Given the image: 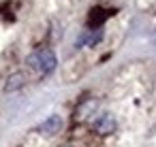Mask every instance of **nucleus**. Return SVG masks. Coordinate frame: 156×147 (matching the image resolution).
<instances>
[{"label":"nucleus","mask_w":156,"mask_h":147,"mask_svg":"<svg viewBox=\"0 0 156 147\" xmlns=\"http://www.w3.org/2000/svg\"><path fill=\"white\" fill-rule=\"evenodd\" d=\"M26 64H28L32 70H37L39 75H49V73L56 70L58 58H56V53H54L49 47H41V49H34V51L26 58Z\"/></svg>","instance_id":"f257e3e1"},{"label":"nucleus","mask_w":156,"mask_h":147,"mask_svg":"<svg viewBox=\"0 0 156 147\" xmlns=\"http://www.w3.org/2000/svg\"><path fill=\"white\" fill-rule=\"evenodd\" d=\"M115 128H118V121H115V117H113L111 113H101V115L92 121V130H94L96 134H101V136H107V134L115 132Z\"/></svg>","instance_id":"f03ea898"},{"label":"nucleus","mask_w":156,"mask_h":147,"mask_svg":"<svg viewBox=\"0 0 156 147\" xmlns=\"http://www.w3.org/2000/svg\"><path fill=\"white\" fill-rule=\"evenodd\" d=\"M62 124H64V121H62V117L54 113V115H49L47 119H43V121L39 124L37 132H39V134H43V136H56V134L62 130Z\"/></svg>","instance_id":"7ed1b4c3"},{"label":"nucleus","mask_w":156,"mask_h":147,"mask_svg":"<svg viewBox=\"0 0 156 147\" xmlns=\"http://www.w3.org/2000/svg\"><path fill=\"white\" fill-rule=\"evenodd\" d=\"M103 41V30L101 28H96V30H83L81 32V36L75 41V47L77 49H81V47H94L96 43H101Z\"/></svg>","instance_id":"20e7f679"},{"label":"nucleus","mask_w":156,"mask_h":147,"mask_svg":"<svg viewBox=\"0 0 156 147\" xmlns=\"http://www.w3.org/2000/svg\"><path fill=\"white\" fill-rule=\"evenodd\" d=\"M109 15H113V11H107V9H103V7H94V9H90V13H88V26H90L92 30H96V28H101V26L107 22Z\"/></svg>","instance_id":"39448f33"},{"label":"nucleus","mask_w":156,"mask_h":147,"mask_svg":"<svg viewBox=\"0 0 156 147\" xmlns=\"http://www.w3.org/2000/svg\"><path fill=\"white\" fill-rule=\"evenodd\" d=\"M24 83H26L24 73H13V75L7 79V83H5V92H15V90L24 87Z\"/></svg>","instance_id":"423d86ee"},{"label":"nucleus","mask_w":156,"mask_h":147,"mask_svg":"<svg viewBox=\"0 0 156 147\" xmlns=\"http://www.w3.org/2000/svg\"><path fill=\"white\" fill-rule=\"evenodd\" d=\"M62 147H71V145H62Z\"/></svg>","instance_id":"0eeeda50"}]
</instances>
